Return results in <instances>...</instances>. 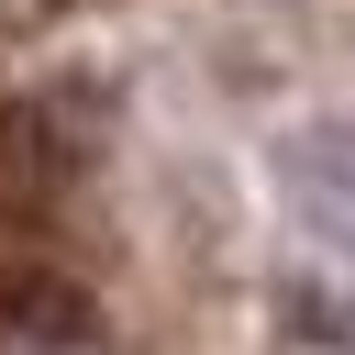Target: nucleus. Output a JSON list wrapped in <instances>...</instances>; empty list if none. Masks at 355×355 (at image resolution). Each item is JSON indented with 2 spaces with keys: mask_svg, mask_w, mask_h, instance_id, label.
Wrapping results in <instances>:
<instances>
[{
  "mask_svg": "<svg viewBox=\"0 0 355 355\" xmlns=\"http://www.w3.org/2000/svg\"><path fill=\"white\" fill-rule=\"evenodd\" d=\"M277 178H288V211H300L322 244H344V255H355V111H344V122L288 133Z\"/></svg>",
  "mask_w": 355,
  "mask_h": 355,
  "instance_id": "f257e3e1",
  "label": "nucleus"
}]
</instances>
